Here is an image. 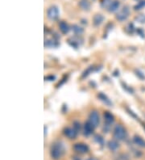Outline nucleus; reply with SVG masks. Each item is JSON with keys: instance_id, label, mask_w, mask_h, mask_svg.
Returning a JSON list of instances; mask_svg holds the SVG:
<instances>
[{"instance_id": "nucleus-1", "label": "nucleus", "mask_w": 145, "mask_h": 160, "mask_svg": "<svg viewBox=\"0 0 145 160\" xmlns=\"http://www.w3.org/2000/svg\"><path fill=\"white\" fill-rule=\"evenodd\" d=\"M65 153V146L61 142H56L52 144L50 149V155L52 158L57 160L61 158Z\"/></svg>"}, {"instance_id": "nucleus-15", "label": "nucleus", "mask_w": 145, "mask_h": 160, "mask_svg": "<svg viewBox=\"0 0 145 160\" xmlns=\"http://www.w3.org/2000/svg\"><path fill=\"white\" fill-rule=\"evenodd\" d=\"M107 146H108V148L110 149V151H115L118 148H119V147H120V144L118 143L115 140H111V141H109Z\"/></svg>"}, {"instance_id": "nucleus-6", "label": "nucleus", "mask_w": 145, "mask_h": 160, "mask_svg": "<svg viewBox=\"0 0 145 160\" xmlns=\"http://www.w3.org/2000/svg\"><path fill=\"white\" fill-rule=\"evenodd\" d=\"M73 150L77 153L86 154L89 151V146L85 143H76L73 145Z\"/></svg>"}, {"instance_id": "nucleus-20", "label": "nucleus", "mask_w": 145, "mask_h": 160, "mask_svg": "<svg viewBox=\"0 0 145 160\" xmlns=\"http://www.w3.org/2000/svg\"><path fill=\"white\" fill-rule=\"evenodd\" d=\"M111 0H102L101 1V7H103V8H106V7H109V6L111 3Z\"/></svg>"}, {"instance_id": "nucleus-24", "label": "nucleus", "mask_w": 145, "mask_h": 160, "mask_svg": "<svg viewBox=\"0 0 145 160\" xmlns=\"http://www.w3.org/2000/svg\"><path fill=\"white\" fill-rule=\"evenodd\" d=\"M136 75L139 76V77H140V78H142V79H144L145 78L144 75H143V74L142 73L141 71H138V70H137V71H136Z\"/></svg>"}, {"instance_id": "nucleus-25", "label": "nucleus", "mask_w": 145, "mask_h": 160, "mask_svg": "<svg viewBox=\"0 0 145 160\" xmlns=\"http://www.w3.org/2000/svg\"><path fill=\"white\" fill-rule=\"evenodd\" d=\"M73 125H74L73 128H74L75 130L78 131V130H80V128H81V125H80V123L77 122V121H75V122L73 123Z\"/></svg>"}, {"instance_id": "nucleus-2", "label": "nucleus", "mask_w": 145, "mask_h": 160, "mask_svg": "<svg viewBox=\"0 0 145 160\" xmlns=\"http://www.w3.org/2000/svg\"><path fill=\"white\" fill-rule=\"evenodd\" d=\"M113 136L118 141H123L125 140L127 136V133L125 128L122 125H116L114 128V131H113Z\"/></svg>"}, {"instance_id": "nucleus-11", "label": "nucleus", "mask_w": 145, "mask_h": 160, "mask_svg": "<svg viewBox=\"0 0 145 160\" xmlns=\"http://www.w3.org/2000/svg\"><path fill=\"white\" fill-rule=\"evenodd\" d=\"M120 1H118V0H114L111 2L110 5L108 7V11L109 12H117L119 8H120Z\"/></svg>"}, {"instance_id": "nucleus-12", "label": "nucleus", "mask_w": 145, "mask_h": 160, "mask_svg": "<svg viewBox=\"0 0 145 160\" xmlns=\"http://www.w3.org/2000/svg\"><path fill=\"white\" fill-rule=\"evenodd\" d=\"M98 97L99 98L101 101H103L106 105H107V106H111L112 105V102L110 101V99L105 94H103V92H100L98 95Z\"/></svg>"}, {"instance_id": "nucleus-14", "label": "nucleus", "mask_w": 145, "mask_h": 160, "mask_svg": "<svg viewBox=\"0 0 145 160\" xmlns=\"http://www.w3.org/2000/svg\"><path fill=\"white\" fill-rule=\"evenodd\" d=\"M133 142L140 147H145V141L140 136H135L133 137Z\"/></svg>"}, {"instance_id": "nucleus-21", "label": "nucleus", "mask_w": 145, "mask_h": 160, "mask_svg": "<svg viewBox=\"0 0 145 160\" xmlns=\"http://www.w3.org/2000/svg\"><path fill=\"white\" fill-rule=\"evenodd\" d=\"M94 68V67H93V66H89V68L87 69L86 71H85V72L83 73V75H82V78H86V77H87V76L89 75V74L91 73L92 71H93Z\"/></svg>"}, {"instance_id": "nucleus-23", "label": "nucleus", "mask_w": 145, "mask_h": 160, "mask_svg": "<svg viewBox=\"0 0 145 160\" xmlns=\"http://www.w3.org/2000/svg\"><path fill=\"white\" fill-rule=\"evenodd\" d=\"M145 7V0L143 1H141L138 3V4L136 5V7H135V10H140L141 8H143V7Z\"/></svg>"}, {"instance_id": "nucleus-26", "label": "nucleus", "mask_w": 145, "mask_h": 160, "mask_svg": "<svg viewBox=\"0 0 145 160\" xmlns=\"http://www.w3.org/2000/svg\"><path fill=\"white\" fill-rule=\"evenodd\" d=\"M86 160H98V159L95 158H87Z\"/></svg>"}, {"instance_id": "nucleus-19", "label": "nucleus", "mask_w": 145, "mask_h": 160, "mask_svg": "<svg viewBox=\"0 0 145 160\" xmlns=\"http://www.w3.org/2000/svg\"><path fill=\"white\" fill-rule=\"evenodd\" d=\"M94 141H96L98 144H99V145H101V146L104 145V139H103V137L101 136V135H99V134H97V135L94 136Z\"/></svg>"}, {"instance_id": "nucleus-18", "label": "nucleus", "mask_w": 145, "mask_h": 160, "mask_svg": "<svg viewBox=\"0 0 145 160\" xmlns=\"http://www.w3.org/2000/svg\"><path fill=\"white\" fill-rule=\"evenodd\" d=\"M57 45H58L57 42L53 40H45V47H56Z\"/></svg>"}, {"instance_id": "nucleus-22", "label": "nucleus", "mask_w": 145, "mask_h": 160, "mask_svg": "<svg viewBox=\"0 0 145 160\" xmlns=\"http://www.w3.org/2000/svg\"><path fill=\"white\" fill-rule=\"evenodd\" d=\"M136 19L139 23L143 24V23H145V15H140V16L136 17Z\"/></svg>"}, {"instance_id": "nucleus-10", "label": "nucleus", "mask_w": 145, "mask_h": 160, "mask_svg": "<svg viewBox=\"0 0 145 160\" xmlns=\"http://www.w3.org/2000/svg\"><path fill=\"white\" fill-rule=\"evenodd\" d=\"M103 20H104V16L101 14L95 15L93 18V24L95 27H98L99 25L103 24Z\"/></svg>"}, {"instance_id": "nucleus-9", "label": "nucleus", "mask_w": 145, "mask_h": 160, "mask_svg": "<svg viewBox=\"0 0 145 160\" xmlns=\"http://www.w3.org/2000/svg\"><path fill=\"white\" fill-rule=\"evenodd\" d=\"M103 117H104V120H105L106 124H108V125H111L114 122V120H115L114 116L110 112H105L104 114H103Z\"/></svg>"}, {"instance_id": "nucleus-8", "label": "nucleus", "mask_w": 145, "mask_h": 160, "mask_svg": "<svg viewBox=\"0 0 145 160\" xmlns=\"http://www.w3.org/2000/svg\"><path fill=\"white\" fill-rule=\"evenodd\" d=\"M94 129L95 128L87 120L86 122L84 124V126H83V134H84L85 136H89L90 134H92V133L94 132Z\"/></svg>"}, {"instance_id": "nucleus-16", "label": "nucleus", "mask_w": 145, "mask_h": 160, "mask_svg": "<svg viewBox=\"0 0 145 160\" xmlns=\"http://www.w3.org/2000/svg\"><path fill=\"white\" fill-rule=\"evenodd\" d=\"M79 6L82 9L85 10V11H88V10L89 9V7H90V4H89L87 1H86V0L81 1V2H79Z\"/></svg>"}, {"instance_id": "nucleus-27", "label": "nucleus", "mask_w": 145, "mask_h": 160, "mask_svg": "<svg viewBox=\"0 0 145 160\" xmlns=\"http://www.w3.org/2000/svg\"><path fill=\"white\" fill-rule=\"evenodd\" d=\"M72 158H73L74 160H80V158H77V157H73Z\"/></svg>"}, {"instance_id": "nucleus-3", "label": "nucleus", "mask_w": 145, "mask_h": 160, "mask_svg": "<svg viewBox=\"0 0 145 160\" xmlns=\"http://www.w3.org/2000/svg\"><path fill=\"white\" fill-rule=\"evenodd\" d=\"M88 121L94 128L98 127V125H99V123H100V117H99V114H98V111H92L89 116V120H88Z\"/></svg>"}, {"instance_id": "nucleus-7", "label": "nucleus", "mask_w": 145, "mask_h": 160, "mask_svg": "<svg viewBox=\"0 0 145 160\" xmlns=\"http://www.w3.org/2000/svg\"><path fill=\"white\" fill-rule=\"evenodd\" d=\"M64 134H65L68 138L75 139L77 136V130H75L74 128L67 127L64 130Z\"/></svg>"}, {"instance_id": "nucleus-17", "label": "nucleus", "mask_w": 145, "mask_h": 160, "mask_svg": "<svg viewBox=\"0 0 145 160\" xmlns=\"http://www.w3.org/2000/svg\"><path fill=\"white\" fill-rule=\"evenodd\" d=\"M72 30L73 31V33L75 34H77V35H80V34H82L83 33V28L82 27L78 26L77 24H74V25H72Z\"/></svg>"}, {"instance_id": "nucleus-5", "label": "nucleus", "mask_w": 145, "mask_h": 160, "mask_svg": "<svg viewBox=\"0 0 145 160\" xmlns=\"http://www.w3.org/2000/svg\"><path fill=\"white\" fill-rule=\"evenodd\" d=\"M130 14V10L128 7H124L120 12L116 14V19L120 22H123L126 20L128 18V16Z\"/></svg>"}, {"instance_id": "nucleus-4", "label": "nucleus", "mask_w": 145, "mask_h": 160, "mask_svg": "<svg viewBox=\"0 0 145 160\" xmlns=\"http://www.w3.org/2000/svg\"><path fill=\"white\" fill-rule=\"evenodd\" d=\"M48 18L51 20H56L59 17V9L56 6H52L47 11Z\"/></svg>"}, {"instance_id": "nucleus-13", "label": "nucleus", "mask_w": 145, "mask_h": 160, "mask_svg": "<svg viewBox=\"0 0 145 160\" xmlns=\"http://www.w3.org/2000/svg\"><path fill=\"white\" fill-rule=\"evenodd\" d=\"M59 28L63 34H67L70 30V28L68 25V24L65 21H61L59 23Z\"/></svg>"}]
</instances>
